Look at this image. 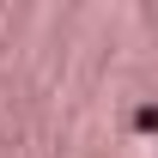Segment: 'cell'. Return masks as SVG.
Here are the masks:
<instances>
[{"label": "cell", "instance_id": "6da1fadb", "mask_svg": "<svg viewBox=\"0 0 158 158\" xmlns=\"http://www.w3.org/2000/svg\"><path fill=\"white\" fill-rule=\"evenodd\" d=\"M128 128L134 134H158V103H140L134 116H128Z\"/></svg>", "mask_w": 158, "mask_h": 158}]
</instances>
